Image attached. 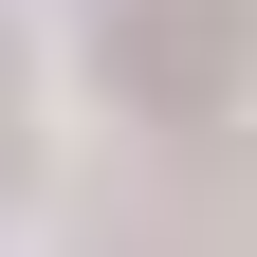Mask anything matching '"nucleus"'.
I'll return each instance as SVG.
<instances>
[]
</instances>
